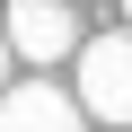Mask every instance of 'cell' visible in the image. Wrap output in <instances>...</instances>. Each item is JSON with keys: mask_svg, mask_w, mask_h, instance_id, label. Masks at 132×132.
<instances>
[{"mask_svg": "<svg viewBox=\"0 0 132 132\" xmlns=\"http://www.w3.org/2000/svg\"><path fill=\"white\" fill-rule=\"evenodd\" d=\"M79 114H97V132H132V27L88 35L79 44Z\"/></svg>", "mask_w": 132, "mask_h": 132, "instance_id": "obj_1", "label": "cell"}, {"mask_svg": "<svg viewBox=\"0 0 132 132\" xmlns=\"http://www.w3.org/2000/svg\"><path fill=\"white\" fill-rule=\"evenodd\" d=\"M0 35H9V62H62V53H79V18L62 0H9Z\"/></svg>", "mask_w": 132, "mask_h": 132, "instance_id": "obj_2", "label": "cell"}, {"mask_svg": "<svg viewBox=\"0 0 132 132\" xmlns=\"http://www.w3.org/2000/svg\"><path fill=\"white\" fill-rule=\"evenodd\" d=\"M0 132H88L79 97L53 88V79H18L9 97H0Z\"/></svg>", "mask_w": 132, "mask_h": 132, "instance_id": "obj_3", "label": "cell"}, {"mask_svg": "<svg viewBox=\"0 0 132 132\" xmlns=\"http://www.w3.org/2000/svg\"><path fill=\"white\" fill-rule=\"evenodd\" d=\"M0 97H9V35H0Z\"/></svg>", "mask_w": 132, "mask_h": 132, "instance_id": "obj_4", "label": "cell"}, {"mask_svg": "<svg viewBox=\"0 0 132 132\" xmlns=\"http://www.w3.org/2000/svg\"><path fill=\"white\" fill-rule=\"evenodd\" d=\"M123 27H132V0H123Z\"/></svg>", "mask_w": 132, "mask_h": 132, "instance_id": "obj_5", "label": "cell"}]
</instances>
